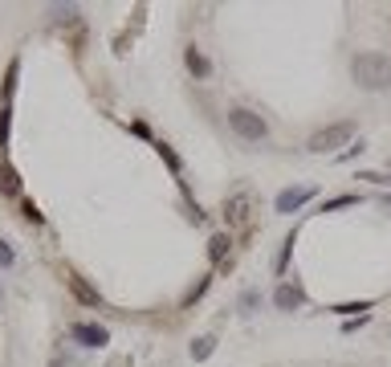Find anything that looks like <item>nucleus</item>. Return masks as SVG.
I'll use <instances>...</instances> for the list:
<instances>
[{
  "instance_id": "obj_12",
  "label": "nucleus",
  "mask_w": 391,
  "mask_h": 367,
  "mask_svg": "<svg viewBox=\"0 0 391 367\" xmlns=\"http://www.w3.org/2000/svg\"><path fill=\"white\" fill-rule=\"evenodd\" d=\"M212 351H216V339H196L192 343V359H196V364H204Z\"/></svg>"
},
{
  "instance_id": "obj_10",
  "label": "nucleus",
  "mask_w": 391,
  "mask_h": 367,
  "mask_svg": "<svg viewBox=\"0 0 391 367\" xmlns=\"http://www.w3.org/2000/svg\"><path fill=\"white\" fill-rule=\"evenodd\" d=\"M229 245H232L229 233H216V237L208 241V257H212L216 266H225V257H229Z\"/></svg>"
},
{
  "instance_id": "obj_15",
  "label": "nucleus",
  "mask_w": 391,
  "mask_h": 367,
  "mask_svg": "<svg viewBox=\"0 0 391 367\" xmlns=\"http://www.w3.org/2000/svg\"><path fill=\"white\" fill-rule=\"evenodd\" d=\"M21 213H24V220H33V224H41V213H37V204H33V200H24V204H21Z\"/></svg>"
},
{
  "instance_id": "obj_4",
  "label": "nucleus",
  "mask_w": 391,
  "mask_h": 367,
  "mask_svg": "<svg viewBox=\"0 0 391 367\" xmlns=\"http://www.w3.org/2000/svg\"><path fill=\"white\" fill-rule=\"evenodd\" d=\"M69 335H73V343H82V347H106V343H111V331L98 326V322H73Z\"/></svg>"
},
{
  "instance_id": "obj_2",
  "label": "nucleus",
  "mask_w": 391,
  "mask_h": 367,
  "mask_svg": "<svg viewBox=\"0 0 391 367\" xmlns=\"http://www.w3.org/2000/svg\"><path fill=\"white\" fill-rule=\"evenodd\" d=\"M229 127L245 139V143H261V139L269 135V122L261 119V115H253V110H245V106L229 110Z\"/></svg>"
},
{
  "instance_id": "obj_16",
  "label": "nucleus",
  "mask_w": 391,
  "mask_h": 367,
  "mask_svg": "<svg viewBox=\"0 0 391 367\" xmlns=\"http://www.w3.org/2000/svg\"><path fill=\"white\" fill-rule=\"evenodd\" d=\"M159 155L167 159V164H171V171H180V155H176V151H171L167 143H159Z\"/></svg>"
},
{
  "instance_id": "obj_7",
  "label": "nucleus",
  "mask_w": 391,
  "mask_h": 367,
  "mask_svg": "<svg viewBox=\"0 0 391 367\" xmlns=\"http://www.w3.org/2000/svg\"><path fill=\"white\" fill-rule=\"evenodd\" d=\"M249 204H253V200H249L245 192L229 196V200H225V217H229V224H241V220H249Z\"/></svg>"
},
{
  "instance_id": "obj_14",
  "label": "nucleus",
  "mask_w": 391,
  "mask_h": 367,
  "mask_svg": "<svg viewBox=\"0 0 391 367\" xmlns=\"http://www.w3.org/2000/svg\"><path fill=\"white\" fill-rule=\"evenodd\" d=\"M346 204H359V196H334V200H326V213H334V208H346Z\"/></svg>"
},
{
  "instance_id": "obj_3",
  "label": "nucleus",
  "mask_w": 391,
  "mask_h": 367,
  "mask_svg": "<svg viewBox=\"0 0 391 367\" xmlns=\"http://www.w3.org/2000/svg\"><path fill=\"white\" fill-rule=\"evenodd\" d=\"M350 135H355V122H330V127H322V131L310 135V151H314V155L339 151L343 143H350Z\"/></svg>"
},
{
  "instance_id": "obj_6",
  "label": "nucleus",
  "mask_w": 391,
  "mask_h": 367,
  "mask_svg": "<svg viewBox=\"0 0 391 367\" xmlns=\"http://www.w3.org/2000/svg\"><path fill=\"white\" fill-rule=\"evenodd\" d=\"M310 196H314V188H285V192L277 196V213H285V217H290V213H298Z\"/></svg>"
},
{
  "instance_id": "obj_5",
  "label": "nucleus",
  "mask_w": 391,
  "mask_h": 367,
  "mask_svg": "<svg viewBox=\"0 0 391 367\" xmlns=\"http://www.w3.org/2000/svg\"><path fill=\"white\" fill-rule=\"evenodd\" d=\"M66 286H69V294H73L82 306H98V302H102V298H98V290H94L86 278H78V273H66Z\"/></svg>"
},
{
  "instance_id": "obj_8",
  "label": "nucleus",
  "mask_w": 391,
  "mask_h": 367,
  "mask_svg": "<svg viewBox=\"0 0 391 367\" xmlns=\"http://www.w3.org/2000/svg\"><path fill=\"white\" fill-rule=\"evenodd\" d=\"M301 298H306V294H301V286H290V282H285V286H277V294H273L277 310H298Z\"/></svg>"
},
{
  "instance_id": "obj_17",
  "label": "nucleus",
  "mask_w": 391,
  "mask_h": 367,
  "mask_svg": "<svg viewBox=\"0 0 391 367\" xmlns=\"http://www.w3.org/2000/svg\"><path fill=\"white\" fill-rule=\"evenodd\" d=\"M0 266H13V249L0 241Z\"/></svg>"
},
{
  "instance_id": "obj_1",
  "label": "nucleus",
  "mask_w": 391,
  "mask_h": 367,
  "mask_svg": "<svg viewBox=\"0 0 391 367\" xmlns=\"http://www.w3.org/2000/svg\"><path fill=\"white\" fill-rule=\"evenodd\" d=\"M350 78H355L363 90H388V86H391V57H388V53H379V49L355 53V62H350Z\"/></svg>"
},
{
  "instance_id": "obj_18",
  "label": "nucleus",
  "mask_w": 391,
  "mask_h": 367,
  "mask_svg": "<svg viewBox=\"0 0 391 367\" xmlns=\"http://www.w3.org/2000/svg\"><path fill=\"white\" fill-rule=\"evenodd\" d=\"M53 367H62V364H53Z\"/></svg>"
},
{
  "instance_id": "obj_9",
  "label": "nucleus",
  "mask_w": 391,
  "mask_h": 367,
  "mask_svg": "<svg viewBox=\"0 0 391 367\" xmlns=\"http://www.w3.org/2000/svg\"><path fill=\"white\" fill-rule=\"evenodd\" d=\"M184 62H187V70L196 73V78H208V73H212V62L204 57V49L187 45V49H184Z\"/></svg>"
},
{
  "instance_id": "obj_13",
  "label": "nucleus",
  "mask_w": 391,
  "mask_h": 367,
  "mask_svg": "<svg viewBox=\"0 0 391 367\" xmlns=\"http://www.w3.org/2000/svg\"><path fill=\"white\" fill-rule=\"evenodd\" d=\"M359 310H371V302H343V306H334V315H359Z\"/></svg>"
},
{
  "instance_id": "obj_11",
  "label": "nucleus",
  "mask_w": 391,
  "mask_h": 367,
  "mask_svg": "<svg viewBox=\"0 0 391 367\" xmlns=\"http://www.w3.org/2000/svg\"><path fill=\"white\" fill-rule=\"evenodd\" d=\"M0 192H4V196H17V192H21V175L8 168V164H0Z\"/></svg>"
}]
</instances>
